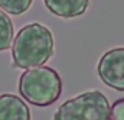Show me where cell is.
I'll list each match as a JSON object with an SVG mask.
<instances>
[{
	"mask_svg": "<svg viewBox=\"0 0 124 120\" xmlns=\"http://www.w3.org/2000/svg\"><path fill=\"white\" fill-rule=\"evenodd\" d=\"M52 32L40 23H29L17 32L12 42L15 68H33L45 65L54 55Z\"/></svg>",
	"mask_w": 124,
	"mask_h": 120,
	"instance_id": "6da1fadb",
	"label": "cell"
},
{
	"mask_svg": "<svg viewBox=\"0 0 124 120\" xmlns=\"http://www.w3.org/2000/svg\"><path fill=\"white\" fill-rule=\"evenodd\" d=\"M19 93L33 106L46 107L54 104L62 93V80L51 67H36L25 71L19 78Z\"/></svg>",
	"mask_w": 124,
	"mask_h": 120,
	"instance_id": "7a4b0ae2",
	"label": "cell"
},
{
	"mask_svg": "<svg viewBox=\"0 0 124 120\" xmlns=\"http://www.w3.org/2000/svg\"><path fill=\"white\" fill-rule=\"evenodd\" d=\"M54 120H110L108 98L100 90L82 93L62 103Z\"/></svg>",
	"mask_w": 124,
	"mask_h": 120,
	"instance_id": "3957f363",
	"label": "cell"
},
{
	"mask_svg": "<svg viewBox=\"0 0 124 120\" xmlns=\"http://www.w3.org/2000/svg\"><path fill=\"white\" fill-rule=\"evenodd\" d=\"M97 71L107 87L124 91V46L107 51L98 61Z\"/></svg>",
	"mask_w": 124,
	"mask_h": 120,
	"instance_id": "277c9868",
	"label": "cell"
},
{
	"mask_svg": "<svg viewBox=\"0 0 124 120\" xmlns=\"http://www.w3.org/2000/svg\"><path fill=\"white\" fill-rule=\"evenodd\" d=\"M0 120H31V110L20 97L15 94H1Z\"/></svg>",
	"mask_w": 124,
	"mask_h": 120,
	"instance_id": "5b68a950",
	"label": "cell"
},
{
	"mask_svg": "<svg viewBox=\"0 0 124 120\" xmlns=\"http://www.w3.org/2000/svg\"><path fill=\"white\" fill-rule=\"evenodd\" d=\"M46 9L62 19H74L82 16L90 4V0H43Z\"/></svg>",
	"mask_w": 124,
	"mask_h": 120,
	"instance_id": "8992f818",
	"label": "cell"
},
{
	"mask_svg": "<svg viewBox=\"0 0 124 120\" xmlns=\"http://www.w3.org/2000/svg\"><path fill=\"white\" fill-rule=\"evenodd\" d=\"M13 42V23L10 17L0 9V51H6Z\"/></svg>",
	"mask_w": 124,
	"mask_h": 120,
	"instance_id": "52a82bcc",
	"label": "cell"
},
{
	"mask_svg": "<svg viewBox=\"0 0 124 120\" xmlns=\"http://www.w3.org/2000/svg\"><path fill=\"white\" fill-rule=\"evenodd\" d=\"M32 1L33 0H0V9L10 15L19 16L29 10Z\"/></svg>",
	"mask_w": 124,
	"mask_h": 120,
	"instance_id": "ba28073f",
	"label": "cell"
},
{
	"mask_svg": "<svg viewBox=\"0 0 124 120\" xmlns=\"http://www.w3.org/2000/svg\"><path fill=\"white\" fill-rule=\"evenodd\" d=\"M110 120H124V98H118L110 107Z\"/></svg>",
	"mask_w": 124,
	"mask_h": 120,
	"instance_id": "9c48e42d",
	"label": "cell"
}]
</instances>
